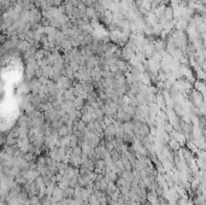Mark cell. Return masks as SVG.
<instances>
[{"instance_id": "cell-1", "label": "cell", "mask_w": 206, "mask_h": 205, "mask_svg": "<svg viewBox=\"0 0 206 205\" xmlns=\"http://www.w3.org/2000/svg\"><path fill=\"white\" fill-rule=\"evenodd\" d=\"M191 103L195 106V108H199L203 103H204V95L201 94L200 92H198L197 89H193L191 92Z\"/></svg>"}, {"instance_id": "cell-2", "label": "cell", "mask_w": 206, "mask_h": 205, "mask_svg": "<svg viewBox=\"0 0 206 205\" xmlns=\"http://www.w3.org/2000/svg\"><path fill=\"white\" fill-rule=\"evenodd\" d=\"M52 199H53L54 202H57V203L61 202L64 199V191L61 188H59L58 186H55L53 193H52Z\"/></svg>"}, {"instance_id": "cell-3", "label": "cell", "mask_w": 206, "mask_h": 205, "mask_svg": "<svg viewBox=\"0 0 206 205\" xmlns=\"http://www.w3.org/2000/svg\"><path fill=\"white\" fill-rule=\"evenodd\" d=\"M188 28H189V22L188 21H186V19H180V21H177L176 22V29L177 30H181V32H187L188 30Z\"/></svg>"}, {"instance_id": "cell-4", "label": "cell", "mask_w": 206, "mask_h": 205, "mask_svg": "<svg viewBox=\"0 0 206 205\" xmlns=\"http://www.w3.org/2000/svg\"><path fill=\"white\" fill-rule=\"evenodd\" d=\"M170 135L174 138V139H176L177 141L180 142L181 145H183V144H186V136H184V134H183L182 132H177V130H172L171 133H170Z\"/></svg>"}, {"instance_id": "cell-5", "label": "cell", "mask_w": 206, "mask_h": 205, "mask_svg": "<svg viewBox=\"0 0 206 205\" xmlns=\"http://www.w3.org/2000/svg\"><path fill=\"white\" fill-rule=\"evenodd\" d=\"M194 89H197L198 92H200V93L203 94V93L206 91L205 82H203L201 80H197V81H195V83H194Z\"/></svg>"}, {"instance_id": "cell-6", "label": "cell", "mask_w": 206, "mask_h": 205, "mask_svg": "<svg viewBox=\"0 0 206 205\" xmlns=\"http://www.w3.org/2000/svg\"><path fill=\"white\" fill-rule=\"evenodd\" d=\"M164 17L166 18L168 22H174V8H171V6H166Z\"/></svg>"}, {"instance_id": "cell-7", "label": "cell", "mask_w": 206, "mask_h": 205, "mask_svg": "<svg viewBox=\"0 0 206 205\" xmlns=\"http://www.w3.org/2000/svg\"><path fill=\"white\" fill-rule=\"evenodd\" d=\"M169 147L171 149V150H174V151H177V150H180L181 149V144L177 141L176 139H174V138H171L170 140H169Z\"/></svg>"}, {"instance_id": "cell-8", "label": "cell", "mask_w": 206, "mask_h": 205, "mask_svg": "<svg viewBox=\"0 0 206 205\" xmlns=\"http://www.w3.org/2000/svg\"><path fill=\"white\" fill-rule=\"evenodd\" d=\"M117 66H118L119 71H122V72H127V71H128V66H129V63H127L125 60L121 59V60H118V62H117Z\"/></svg>"}, {"instance_id": "cell-9", "label": "cell", "mask_w": 206, "mask_h": 205, "mask_svg": "<svg viewBox=\"0 0 206 205\" xmlns=\"http://www.w3.org/2000/svg\"><path fill=\"white\" fill-rule=\"evenodd\" d=\"M204 136H205V138H206V129H205V130H204Z\"/></svg>"}]
</instances>
